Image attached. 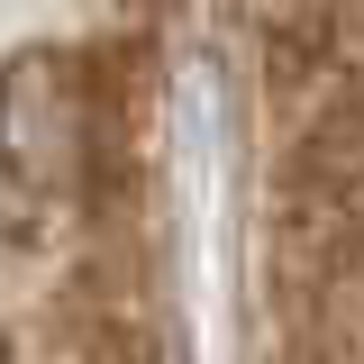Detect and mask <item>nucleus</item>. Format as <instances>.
I'll list each match as a JSON object with an SVG mask.
<instances>
[{
  "label": "nucleus",
  "mask_w": 364,
  "mask_h": 364,
  "mask_svg": "<svg viewBox=\"0 0 364 364\" xmlns=\"http://www.w3.org/2000/svg\"><path fill=\"white\" fill-rule=\"evenodd\" d=\"M109 155H119V119H109V73H91V55L28 46L0 64V182L28 210L91 200Z\"/></svg>",
  "instance_id": "nucleus-1"
}]
</instances>
